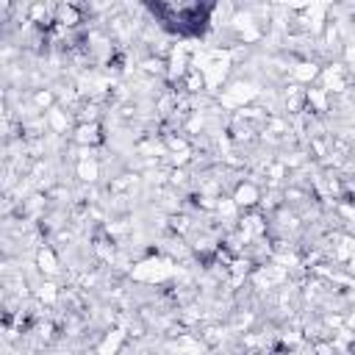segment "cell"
Here are the masks:
<instances>
[{
  "mask_svg": "<svg viewBox=\"0 0 355 355\" xmlns=\"http://www.w3.org/2000/svg\"><path fill=\"white\" fill-rule=\"evenodd\" d=\"M72 111H67L61 103L58 105H53L47 114H44V119H47V130L50 133H55V136H67L69 133V125H72Z\"/></svg>",
  "mask_w": 355,
  "mask_h": 355,
  "instance_id": "4",
  "label": "cell"
},
{
  "mask_svg": "<svg viewBox=\"0 0 355 355\" xmlns=\"http://www.w3.org/2000/svg\"><path fill=\"white\" fill-rule=\"evenodd\" d=\"M75 175L83 186H97L100 183V175H103V164L100 158H92V161H75Z\"/></svg>",
  "mask_w": 355,
  "mask_h": 355,
  "instance_id": "5",
  "label": "cell"
},
{
  "mask_svg": "<svg viewBox=\"0 0 355 355\" xmlns=\"http://www.w3.org/2000/svg\"><path fill=\"white\" fill-rule=\"evenodd\" d=\"M233 202H236V208L241 211V214H247V211H255L258 205H261V197H263V189H261V183L258 180H252V178H241L239 183H236V189H233Z\"/></svg>",
  "mask_w": 355,
  "mask_h": 355,
  "instance_id": "1",
  "label": "cell"
},
{
  "mask_svg": "<svg viewBox=\"0 0 355 355\" xmlns=\"http://www.w3.org/2000/svg\"><path fill=\"white\" fill-rule=\"evenodd\" d=\"M33 266H36L39 275L47 277V280L58 277V275H61V258H58V250H55L53 244L39 247V250L33 252Z\"/></svg>",
  "mask_w": 355,
  "mask_h": 355,
  "instance_id": "3",
  "label": "cell"
},
{
  "mask_svg": "<svg viewBox=\"0 0 355 355\" xmlns=\"http://www.w3.org/2000/svg\"><path fill=\"white\" fill-rule=\"evenodd\" d=\"M72 141L78 147H103L108 136L103 130V122H80L72 128Z\"/></svg>",
  "mask_w": 355,
  "mask_h": 355,
  "instance_id": "2",
  "label": "cell"
}]
</instances>
